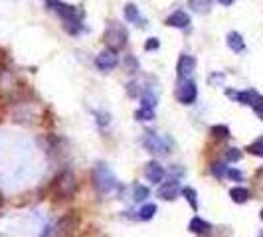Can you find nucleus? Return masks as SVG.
<instances>
[{
	"instance_id": "1",
	"label": "nucleus",
	"mask_w": 263,
	"mask_h": 237,
	"mask_svg": "<svg viewBox=\"0 0 263 237\" xmlns=\"http://www.w3.org/2000/svg\"><path fill=\"white\" fill-rule=\"evenodd\" d=\"M48 6L56 12L59 18L63 20V28L70 32V34H79L81 30V20H79V12L77 8L68 4V2H61V0H48Z\"/></svg>"
},
{
	"instance_id": "2",
	"label": "nucleus",
	"mask_w": 263,
	"mask_h": 237,
	"mask_svg": "<svg viewBox=\"0 0 263 237\" xmlns=\"http://www.w3.org/2000/svg\"><path fill=\"white\" fill-rule=\"evenodd\" d=\"M50 192L57 200H72L77 192V178L72 170L59 172L50 184Z\"/></svg>"
},
{
	"instance_id": "3",
	"label": "nucleus",
	"mask_w": 263,
	"mask_h": 237,
	"mask_svg": "<svg viewBox=\"0 0 263 237\" xmlns=\"http://www.w3.org/2000/svg\"><path fill=\"white\" fill-rule=\"evenodd\" d=\"M91 180H93L95 190H97L101 196L111 194L113 190L117 188V178H115V174L109 170V166H105V164L95 166L93 172H91Z\"/></svg>"
},
{
	"instance_id": "4",
	"label": "nucleus",
	"mask_w": 263,
	"mask_h": 237,
	"mask_svg": "<svg viewBox=\"0 0 263 237\" xmlns=\"http://www.w3.org/2000/svg\"><path fill=\"white\" fill-rule=\"evenodd\" d=\"M127 30L119 24V22H109L107 24V28H105V34H103V42L107 44V48L113 50V52H119V50H123L125 48V44H127Z\"/></svg>"
},
{
	"instance_id": "5",
	"label": "nucleus",
	"mask_w": 263,
	"mask_h": 237,
	"mask_svg": "<svg viewBox=\"0 0 263 237\" xmlns=\"http://www.w3.org/2000/svg\"><path fill=\"white\" fill-rule=\"evenodd\" d=\"M79 227V212L70 210L68 214H63L56 225V237H70L75 229Z\"/></svg>"
},
{
	"instance_id": "6",
	"label": "nucleus",
	"mask_w": 263,
	"mask_h": 237,
	"mask_svg": "<svg viewBox=\"0 0 263 237\" xmlns=\"http://www.w3.org/2000/svg\"><path fill=\"white\" fill-rule=\"evenodd\" d=\"M143 146L152 152V154H167L169 152V141L167 139H162L160 134H156L154 130H145V134H143Z\"/></svg>"
},
{
	"instance_id": "7",
	"label": "nucleus",
	"mask_w": 263,
	"mask_h": 237,
	"mask_svg": "<svg viewBox=\"0 0 263 237\" xmlns=\"http://www.w3.org/2000/svg\"><path fill=\"white\" fill-rule=\"evenodd\" d=\"M198 97V89H196V83L192 79H180V85L176 89V99L182 103V105H192Z\"/></svg>"
},
{
	"instance_id": "8",
	"label": "nucleus",
	"mask_w": 263,
	"mask_h": 237,
	"mask_svg": "<svg viewBox=\"0 0 263 237\" xmlns=\"http://www.w3.org/2000/svg\"><path fill=\"white\" fill-rule=\"evenodd\" d=\"M95 65L101 72H111V70H115L119 65V55H117V52H113V50L107 48V50H103L101 54L95 57Z\"/></svg>"
},
{
	"instance_id": "9",
	"label": "nucleus",
	"mask_w": 263,
	"mask_h": 237,
	"mask_svg": "<svg viewBox=\"0 0 263 237\" xmlns=\"http://www.w3.org/2000/svg\"><path fill=\"white\" fill-rule=\"evenodd\" d=\"M182 192V188H180V182L176 180V178H170L169 182H162L160 184V188H158V198H162V200H176L178 198V194Z\"/></svg>"
},
{
	"instance_id": "10",
	"label": "nucleus",
	"mask_w": 263,
	"mask_h": 237,
	"mask_svg": "<svg viewBox=\"0 0 263 237\" xmlns=\"http://www.w3.org/2000/svg\"><path fill=\"white\" fill-rule=\"evenodd\" d=\"M194 67H196V59L194 55L182 54L178 57V63H176V73L180 79H188L192 73H194Z\"/></svg>"
},
{
	"instance_id": "11",
	"label": "nucleus",
	"mask_w": 263,
	"mask_h": 237,
	"mask_svg": "<svg viewBox=\"0 0 263 237\" xmlns=\"http://www.w3.org/2000/svg\"><path fill=\"white\" fill-rule=\"evenodd\" d=\"M165 174H167L165 168L160 166V162H156V160H150L149 164L145 166V178H147L150 184H162Z\"/></svg>"
},
{
	"instance_id": "12",
	"label": "nucleus",
	"mask_w": 263,
	"mask_h": 237,
	"mask_svg": "<svg viewBox=\"0 0 263 237\" xmlns=\"http://www.w3.org/2000/svg\"><path fill=\"white\" fill-rule=\"evenodd\" d=\"M188 24H190V16H188L184 10H176V12H172L169 18H167V26H170V28L184 30V28H188Z\"/></svg>"
},
{
	"instance_id": "13",
	"label": "nucleus",
	"mask_w": 263,
	"mask_h": 237,
	"mask_svg": "<svg viewBox=\"0 0 263 237\" xmlns=\"http://www.w3.org/2000/svg\"><path fill=\"white\" fill-rule=\"evenodd\" d=\"M188 229L192 233H196V235H208L212 231V225L208 221H204L200 216H194V218L190 219V223H188Z\"/></svg>"
},
{
	"instance_id": "14",
	"label": "nucleus",
	"mask_w": 263,
	"mask_h": 237,
	"mask_svg": "<svg viewBox=\"0 0 263 237\" xmlns=\"http://www.w3.org/2000/svg\"><path fill=\"white\" fill-rule=\"evenodd\" d=\"M225 42H227V46H229V50L232 52H236V54H242L245 50V42L242 34H238V32H229L227 38H225Z\"/></svg>"
},
{
	"instance_id": "15",
	"label": "nucleus",
	"mask_w": 263,
	"mask_h": 237,
	"mask_svg": "<svg viewBox=\"0 0 263 237\" xmlns=\"http://www.w3.org/2000/svg\"><path fill=\"white\" fill-rule=\"evenodd\" d=\"M229 198L236 201V204H245V201L249 200V192H247V188L238 186V188H232L229 190Z\"/></svg>"
},
{
	"instance_id": "16",
	"label": "nucleus",
	"mask_w": 263,
	"mask_h": 237,
	"mask_svg": "<svg viewBox=\"0 0 263 237\" xmlns=\"http://www.w3.org/2000/svg\"><path fill=\"white\" fill-rule=\"evenodd\" d=\"M182 196L186 198V201L190 204V208H192L194 212H198V194H196V190L190 188V186H186V188H182Z\"/></svg>"
},
{
	"instance_id": "17",
	"label": "nucleus",
	"mask_w": 263,
	"mask_h": 237,
	"mask_svg": "<svg viewBox=\"0 0 263 237\" xmlns=\"http://www.w3.org/2000/svg\"><path fill=\"white\" fill-rule=\"evenodd\" d=\"M123 14H125V20L127 22H141V14H139V8L129 2V4H125V8H123Z\"/></svg>"
},
{
	"instance_id": "18",
	"label": "nucleus",
	"mask_w": 263,
	"mask_h": 237,
	"mask_svg": "<svg viewBox=\"0 0 263 237\" xmlns=\"http://www.w3.org/2000/svg\"><path fill=\"white\" fill-rule=\"evenodd\" d=\"M149 198V188L143 184H135L133 186V200L135 201H145Z\"/></svg>"
},
{
	"instance_id": "19",
	"label": "nucleus",
	"mask_w": 263,
	"mask_h": 237,
	"mask_svg": "<svg viewBox=\"0 0 263 237\" xmlns=\"http://www.w3.org/2000/svg\"><path fill=\"white\" fill-rule=\"evenodd\" d=\"M154 214H156V206H154V204H145V206L139 210V219L149 221V219L154 218Z\"/></svg>"
},
{
	"instance_id": "20",
	"label": "nucleus",
	"mask_w": 263,
	"mask_h": 237,
	"mask_svg": "<svg viewBox=\"0 0 263 237\" xmlns=\"http://www.w3.org/2000/svg\"><path fill=\"white\" fill-rule=\"evenodd\" d=\"M156 105V95L152 91H143L141 93V107H147V109H154Z\"/></svg>"
},
{
	"instance_id": "21",
	"label": "nucleus",
	"mask_w": 263,
	"mask_h": 237,
	"mask_svg": "<svg viewBox=\"0 0 263 237\" xmlns=\"http://www.w3.org/2000/svg\"><path fill=\"white\" fill-rule=\"evenodd\" d=\"M210 132H212V137L214 139H229V128L225 127V125H214V127L210 128Z\"/></svg>"
},
{
	"instance_id": "22",
	"label": "nucleus",
	"mask_w": 263,
	"mask_h": 237,
	"mask_svg": "<svg viewBox=\"0 0 263 237\" xmlns=\"http://www.w3.org/2000/svg\"><path fill=\"white\" fill-rule=\"evenodd\" d=\"M123 67L127 73H137L139 72V61L135 55H125V61H123Z\"/></svg>"
},
{
	"instance_id": "23",
	"label": "nucleus",
	"mask_w": 263,
	"mask_h": 237,
	"mask_svg": "<svg viewBox=\"0 0 263 237\" xmlns=\"http://www.w3.org/2000/svg\"><path fill=\"white\" fill-rule=\"evenodd\" d=\"M135 119L137 121H152L154 119V111L147 109V107H141V109L135 113Z\"/></svg>"
},
{
	"instance_id": "24",
	"label": "nucleus",
	"mask_w": 263,
	"mask_h": 237,
	"mask_svg": "<svg viewBox=\"0 0 263 237\" xmlns=\"http://www.w3.org/2000/svg\"><path fill=\"white\" fill-rule=\"evenodd\" d=\"M242 160V150L240 148H227L225 150V162H240Z\"/></svg>"
},
{
	"instance_id": "25",
	"label": "nucleus",
	"mask_w": 263,
	"mask_h": 237,
	"mask_svg": "<svg viewBox=\"0 0 263 237\" xmlns=\"http://www.w3.org/2000/svg\"><path fill=\"white\" fill-rule=\"evenodd\" d=\"M210 170H212V174L216 178H224L225 174H227V168L224 166V162H214V164L210 166Z\"/></svg>"
},
{
	"instance_id": "26",
	"label": "nucleus",
	"mask_w": 263,
	"mask_h": 237,
	"mask_svg": "<svg viewBox=\"0 0 263 237\" xmlns=\"http://www.w3.org/2000/svg\"><path fill=\"white\" fill-rule=\"evenodd\" d=\"M247 150H249L251 154H257V156H261L263 158V137L261 139H257L255 143H251V145L247 146Z\"/></svg>"
},
{
	"instance_id": "27",
	"label": "nucleus",
	"mask_w": 263,
	"mask_h": 237,
	"mask_svg": "<svg viewBox=\"0 0 263 237\" xmlns=\"http://www.w3.org/2000/svg\"><path fill=\"white\" fill-rule=\"evenodd\" d=\"M190 4H192V8H196L198 12H204V10H210L212 0H190Z\"/></svg>"
},
{
	"instance_id": "28",
	"label": "nucleus",
	"mask_w": 263,
	"mask_h": 237,
	"mask_svg": "<svg viewBox=\"0 0 263 237\" xmlns=\"http://www.w3.org/2000/svg\"><path fill=\"white\" fill-rule=\"evenodd\" d=\"M95 117H97L99 127H107V125H109V121H111V117H109L107 113H99V111H95Z\"/></svg>"
},
{
	"instance_id": "29",
	"label": "nucleus",
	"mask_w": 263,
	"mask_h": 237,
	"mask_svg": "<svg viewBox=\"0 0 263 237\" xmlns=\"http://www.w3.org/2000/svg\"><path fill=\"white\" fill-rule=\"evenodd\" d=\"M160 48V42L156 40V38H149L147 42H145V50L147 52H154V50H158Z\"/></svg>"
},
{
	"instance_id": "30",
	"label": "nucleus",
	"mask_w": 263,
	"mask_h": 237,
	"mask_svg": "<svg viewBox=\"0 0 263 237\" xmlns=\"http://www.w3.org/2000/svg\"><path fill=\"white\" fill-rule=\"evenodd\" d=\"M225 176H227V178H232V180H236V182H242V180H244V174H242L240 170H234V168H229Z\"/></svg>"
},
{
	"instance_id": "31",
	"label": "nucleus",
	"mask_w": 263,
	"mask_h": 237,
	"mask_svg": "<svg viewBox=\"0 0 263 237\" xmlns=\"http://www.w3.org/2000/svg\"><path fill=\"white\" fill-rule=\"evenodd\" d=\"M253 111L257 113V117H259V119L263 121V97H261V95H259V99L255 101V105H253Z\"/></svg>"
},
{
	"instance_id": "32",
	"label": "nucleus",
	"mask_w": 263,
	"mask_h": 237,
	"mask_svg": "<svg viewBox=\"0 0 263 237\" xmlns=\"http://www.w3.org/2000/svg\"><path fill=\"white\" fill-rule=\"evenodd\" d=\"M222 81H224V75H220V73H214L210 77V83H222Z\"/></svg>"
},
{
	"instance_id": "33",
	"label": "nucleus",
	"mask_w": 263,
	"mask_h": 237,
	"mask_svg": "<svg viewBox=\"0 0 263 237\" xmlns=\"http://www.w3.org/2000/svg\"><path fill=\"white\" fill-rule=\"evenodd\" d=\"M127 93H129L131 97H135V95H137V83H135V81H131V83L127 85Z\"/></svg>"
},
{
	"instance_id": "34",
	"label": "nucleus",
	"mask_w": 263,
	"mask_h": 237,
	"mask_svg": "<svg viewBox=\"0 0 263 237\" xmlns=\"http://www.w3.org/2000/svg\"><path fill=\"white\" fill-rule=\"evenodd\" d=\"M218 2H220L222 6H232V4L236 2V0H218Z\"/></svg>"
},
{
	"instance_id": "35",
	"label": "nucleus",
	"mask_w": 263,
	"mask_h": 237,
	"mask_svg": "<svg viewBox=\"0 0 263 237\" xmlns=\"http://www.w3.org/2000/svg\"><path fill=\"white\" fill-rule=\"evenodd\" d=\"M2 63H4V54H2V50H0V72H2Z\"/></svg>"
},
{
	"instance_id": "36",
	"label": "nucleus",
	"mask_w": 263,
	"mask_h": 237,
	"mask_svg": "<svg viewBox=\"0 0 263 237\" xmlns=\"http://www.w3.org/2000/svg\"><path fill=\"white\" fill-rule=\"evenodd\" d=\"M2 201H4V200H2V194H0V206H2Z\"/></svg>"
},
{
	"instance_id": "37",
	"label": "nucleus",
	"mask_w": 263,
	"mask_h": 237,
	"mask_svg": "<svg viewBox=\"0 0 263 237\" xmlns=\"http://www.w3.org/2000/svg\"><path fill=\"white\" fill-rule=\"evenodd\" d=\"M259 218H261V221H263V210H261V214H259Z\"/></svg>"
}]
</instances>
